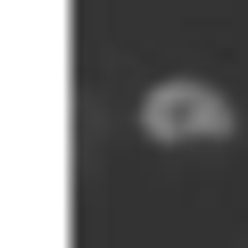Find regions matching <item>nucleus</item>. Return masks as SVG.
<instances>
[{
    "instance_id": "f257e3e1",
    "label": "nucleus",
    "mask_w": 248,
    "mask_h": 248,
    "mask_svg": "<svg viewBox=\"0 0 248 248\" xmlns=\"http://www.w3.org/2000/svg\"><path fill=\"white\" fill-rule=\"evenodd\" d=\"M232 133H240V108L207 75H157L141 91V141L149 149H207V141H232Z\"/></svg>"
}]
</instances>
